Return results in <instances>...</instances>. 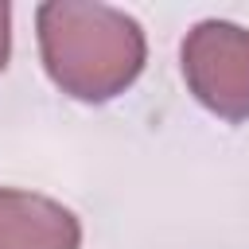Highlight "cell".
Returning a JSON list of instances; mask_svg holds the SVG:
<instances>
[{
	"label": "cell",
	"instance_id": "3",
	"mask_svg": "<svg viewBox=\"0 0 249 249\" xmlns=\"http://www.w3.org/2000/svg\"><path fill=\"white\" fill-rule=\"evenodd\" d=\"M78 241L82 226L62 202L0 187V249H78Z\"/></svg>",
	"mask_w": 249,
	"mask_h": 249
},
{
	"label": "cell",
	"instance_id": "1",
	"mask_svg": "<svg viewBox=\"0 0 249 249\" xmlns=\"http://www.w3.org/2000/svg\"><path fill=\"white\" fill-rule=\"evenodd\" d=\"M51 82L78 101H109L144 70V31L132 16L89 0H51L35 16Z\"/></svg>",
	"mask_w": 249,
	"mask_h": 249
},
{
	"label": "cell",
	"instance_id": "4",
	"mask_svg": "<svg viewBox=\"0 0 249 249\" xmlns=\"http://www.w3.org/2000/svg\"><path fill=\"white\" fill-rule=\"evenodd\" d=\"M8 51H12V8L0 0V70L8 66Z\"/></svg>",
	"mask_w": 249,
	"mask_h": 249
},
{
	"label": "cell",
	"instance_id": "2",
	"mask_svg": "<svg viewBox=\"0 0 249 249\" xmlns=\"http://www.w3.org/2000/svg\"><path fill=\"white\" fill-rule=\"evenodd\" d=\"M183 78L191 93L222 121L249 117V31L206 19L183 39Z\"/></svg>",
	"mask_w": 249,
	"mask_h": 249
}]
</instances>
